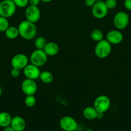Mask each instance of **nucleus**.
Segmentation results:
<instances>
[{"instance_id": "16", "label": "nucleus", "mask_w": 131, "mask_h": 131, "mask_svg": "<svg viewBox=\"0 0 131 131\" xmlns=\"http://www.w3.org/2000/svg\"><path fill=\"white\" fill-rule=\"evenodd\" d=\"M83 116L88 120H92L98 118L99 113L93 106H87L83 110Z\"/></svg>"}, {"instance_id": "5", "label": "nucleus", "mask_w": 131, "mask_h": 131, "mask_svg": "<svg viewBox=\"0 0 131 131\" xmlns=\"http://www.w3.org/2000/svg\"><path fill=\"white\" fill-rule=\"evenodd\" d=\"M48 57L43 49H37L33 51L30 56V63L41 67L44 65L48 61Z\"/></svg>"}, {"instance_id": "7", "label": "nucleus", "mask_w": 131, "mask_h": 131, "mask_svg": "<svg viewBox=\"0 0 131 131\" xmlns=\"http://www.w3.org/2000/svg\"><path fill=\"white\" fill-rule=\"evenodd\" d=\"M29 58L26 54L23 53H19L15 54L11 59L10 63L12 68L23 70L29 64Z\"/></svg>"}, {"instance_id": "19", "label": "nucleus", "mask_w": 131, "mask_h": 131, "mask_svg": "<svg viewBox=\"0 0 131 131\" xmlns=\"http://www.w3.org/2000/svg\"><path fill=\"white\" fill-rule=\"evenodd\" d=\"M6 38L10 40H14L17 38L19 36L18 28L14 26H9L5 31Z\"/></svg>"}, {"instance_id": "13", "label": "nucleus", "mask_w": 131, "mask_h": 131, "mask_svg": "<svg viewBox=\"0 0 131 131\" xmlns=\"http://www.w3.org/2000/svg\"><path fill=\"white\" fill-rule=\"evenodd\" d=\"M106 40L111 45L119 44L123 40V33L118 29H112L107 34Z\"/></svg>"}, {"instance_id": "22", "label": "nucleus", "mask_w": 131, "mask_h": 131, "mask_svg": "<svg viewBox=\"0 0 131 131\" xmlns=\"http://www.w3.org/2000/svg\"><path fill=\"white\" fill-rule=\"evenodd\" d=\"M24 104L28 107H33L36 104V98L34 95H26L24 99Z\"/></svg>"}, {"instance_id": "15", "label": "nucleus", "mask_w": 131, "mask_h": 131, "mask_svg": "<svg viewBox=\"0 0 131 131\" xmlns=\"http://www.w3.org/2000/svg\"><path fill=\"white\" fill-rule=\"evenodd\" d=\"M43 50L48 56H55L59 53L60 48L57 43L50 42H47Z\"/></svg>"}, {"instance_id": "31", "label": "nucleus", "mask_w": 131, "mask_h": 131, "mask_svg": "<svg viewBox=\"0 0 131 131\" xmlns=\"http://www.w3.org/2000/svg\"><path fill=\"white\" fill-rule=\"evenodd\" d=\"M53 0H41V1H42V2H44V3H50V2H51Z\"/></svg>"}, {"instance_id": "9", "label": "nucleus", "mask_w": 131, "mask_h": 131, "mask_svg": "<svg viewBox=\"0 0 131 131\" xmlns=\"http://www.w3.org/2000/svg\"><path fill=\"white\" fill-rule=\"evenodd\" d=\"M26 20L35 24L41 18V10L37 6L28 5L25 9Z\"/></svg>"}, {"instance_id": "33", "label": "nucleus", "mask_w": 131, "mask_h": 131, "mask_svg": "<svg viewBox=\"0 0 131 131\" xmlns=\"http://www.w3.org/2000/svg\"><path fill=\"white\" fill-rule=\"evenodd\" d=\"M84 131H94V130H92V129H87L86 130H85Z\"/></svg>"}, {"instance_id": "28", "label": "nucleus", "mask_w": 131, "mask_h": 131, "mask_svg": "<svg viewBox=\"0 0 131 131\" xmlns=\"http://www.w3.org/2000/svg\"><path fill=\"white\" fill-rule=\"evenodd\" d=\"M124 6L127 10L131 11V0H125Z\"/></svg>"}, {"instance_id": "20", "label": "nucleus", "mask_w": 131, "mask_h": 131, "mask_svg": "<svg viewBox=\"0 0 131 131\" xmlns=\"http://www.w3.org/2000/svg\"><path fill=\"white\" fill-rule=\"evenodd\" d=\"M90 36H91V39L96 42H100L101 40L104 39V33L99 29H94L91 32Z\"/></svg>"}, {"instance_id": "30", "label": "nucleus", "mask_w": 131, "mask_h": 131, "mask_svg": "<svg viewBox=\"0 0 131 131\" xmlns=\"http://www.w3.org/2000/svg\"><path fill=\"white\" fill-rule=\"evenodd\" d=\"M3 131H15V130H14V129H13L10 125H9V126L6 127H4Z\"/></svg>"}, {"instance_id": "29", "label": "nucleus", "mask_w": 131, "mask_h": 131, "mask_svg": "<svg viewBox=\"0 0 131 131\" xmlns=\"http://www.w3.org/2000/svg\"><path fill=\"white\" fill-rule=\"evenodd\" d=\"M40 2H41V0H29V5L38 6Z\"/></svg>"}, {"instance_id": "14", "label": "nucleus", "mask_w": 131, "mask_h": 131, "mask_svg": "<svg viewBox=\"0 0 131 131\" xmlns=\"http://www.w3.org/2000/svg\"><path fill=\"white\" fill-rule=\"evenodd\" d=\"M10 125L15 131H24L26 129V124L22 116H15L12 118Z\"/></svg>"}, {"instance_id": "34", "label": "nucleus", "mask_w": 131, "mask_h": 131, "mask_svg": "<svg viewBox=\"0 0 131 131\" xmlns=\"http://www.w3.org/2000/svg\"><path fill=\"white\" fill-rule=\"evenodd\" d=\"M102 1V0H96V2H98V1Z\"/></svg>"}, {"instance_id": "17", "label": "nucleus", "mask_w": 131, "mask_h": 131, "mask_svg": "<svg viewBox=\"0 0 131 131\" xmlns=\"http://www.w3.org/2000/svg\"><path fill=\"white\" fill-rule=\"evenodd\" d=\"M12 118V117L8 112L2 111L0 113V127L4 128L9 126L11 123Z\"/></svg>"}, {"instance_id": "26", "label": "nucleus", "mask_w": 131, "mask_h": 131, "mask_svg": "<svg viewBox=\"0 0 131 131\" xmlns=\"http://www.w3.org/2000/svg\"><path fill=\"white\" fill-rule=\"evenodd\" d=\"M21 74V70H19V69H14V68H12L10 71V75L12 78H17Z\"/></svg>"}, {"instance_id": "4", "label": "nucleus", "mask_w": 131, "mask_h": 131, "mask_svg": "<svg viewBox=\"0 0 131 131\" xmlns=\"http://www.w3.org/2000/svg\"><path fill=\"white\" fill-rule=\"evenodd\" d=\"M17 6L13 0H3L0 2V16L10 18L15 14Z\"/></svg>"}, {"instance_id": "1", "label": "nucleus", "mask_w": 131, "mask_h": 131, "mask_svg": "<svg viewBox=\"0 0 131 131\" xmlns=\"http://www.w3.org/2000/svg\"><path fill=\"white\" fill-rule=\"evenodd\" d=\"M17 28L19 36L26 40L34 39L37 35V27L35 23H31L27 20L21 22Z\"/></svg>"}, {"instance_id": "23", "label": "nucleus", "mask_w": 131, "mask_h": 131, "mask_svg": "<svg viewBox=\"0 0 131 131\" xmlns=\"http://www.w3.org/2000/svg\"><path fill=\"white\" fill-rule=\"evenodd\" d=\"M9 26V21L7 18L0 16V32H5Z\"/></svg>"}, {"instance_id": "10", "label": "nucleus", "mask_w": 131, "mask_h": 131, "mask_svg": "<svg viewBox=\"0 0 131 131\" xmlns=\"http://www.w3.org/2000/svg\"><path fill=\"white\" fill-rule=\"evenodd\" d=\"M59 125L64 131H76L78 123L75 119L70 116H64L59 121Z\"/></svg>"}, {"instance_id": "32", "label": "nucleus", "mask_w": 131, "mask_h": 131, "mask_svg": "<svg viewBox=\"0 0 131 131\" xmlns=\"http://www.w3.org/2000/svg\"><path fill=\"white\" fill-rule=\"evenodd\" d=\"M1 95H2V88H1V86H0V97H1Z\"/></svg>"}, {"instance_id": "3", "label": "nucleus", "mask_w": 131, "mask_h": 131, "mask_svg": "<svg viewBox=\"0 0 131 131\" xmlns=\"http://www.w3.org/2000/svg\"><path fill=\"white\" fill-rule=\"evenodd\" d=\"M111 102L108 96L101 95L96 97L93 102V107L99 114L103 115L109 110Z\"/></svg>"}, {"instance_id": "8", "label": "nucleus", "mask_w": 131, "mask_h": 131, "mask_svg": "<svg viewBox=\"0 0 131 131\" xmlns=\"http://www.w3.org/2000/svg\"><path fill=\"white\" fill-rule=\"evenodd\" d=\"M91 12L94 17L98 19H104L107 16L109 12V9L107 7L105 1H98L91 8Z\"/></svg>"}, {"instance_id": "2", "label": "nucleus", "mask_w": 131, "mask_h": 131, "mask_svg": "<svg viewBox=\"0 0 131 131\" xmlns=\"http://www.w3.org/2000/svg\"><path fill=\"white\" fill-rule=\"evenodd\" d=\"M112 51V45L105 40L98 42L95 47V54L100 59H104L110 55Z\"/></svg>"}, {"instance_id": "21", "label": "nucleus", "mask_w": 131, "mask_h": 131, "mask_svg": "<svg viewBox=\"0 0 131 131\" xmlns=\"http://www.w3.org/2000/svg\"><path fill=\"white\" fill-rule=\"evenodd\" d=\"M46 43V38L43 37H38L35 39L34 46L37 49H43Z\"/></svg>"}, {"instance_id": "12", "label": "nucleus", "mask_w": 131, "mask_h": 131, "mask_svg": "<svg viewBox=\"0 0 131 131\" xmlns=\"http://www.w3.org/2000/svg\"><path fill=\"white\" fill-rule=\"evenodd\" d=\"M40 67L35 66L32 63H30L23 69V74L26 78L36 80L39 78L41 70Z\"/></svg>"}, {"instance_id": "11", "label": "nucleus", "mask_w": 131, "mask_h": 131, "mask_svg": "<svg viewBox=\"0 0 131 131\" xmlns=\"http://www.w3.org/2000/svg\"><path fill=\"white\" fill-rule=\"evenodd\" d=\"M21 90L24 95H34L37 91V84L35 81L26 78L21 83Z\"/></svg>"}, {"instance_id": "24", "label": "nucleus", "mask_w": 131, "mask_h": 131, "mask_svg": "<svg viewBox=\"0 0 131 131\" xmlns=\"http://www.w3.org/2000/svg\"><path fill=\"white\" fill-rule=\"evenodd\" d=\"M15 6L19 8L26 7L29 5V0H13Z\"/></svg>"}, {"instance_id": "18", "label": "nucleus", "mask_w": 131, "mask_h": 131, "mask_svg": "<svg viewBox=\"0 0 131 131\" xmlns=\"http://www.w3.org/2000/svg\"><path fill=\"white\" fill-rule=\"evenodd\" d=\"M39 79H40L41 82H42L43 83L50 84L53 81L54 76L51 72L48 71V70H45V71L41 72Z\"/></svg>"}, {"instance_id": "27", "label": "nucleus", "mask_w": 131, "mask_h": 131, "mask_svg": "<svg viewBox=\"0 0 131 131\" xmlns=\"http://www.w3.org/2000/svg\"><path fill=\"white\" fill-rule=\"evenodd\" d=\"M96 3V0H85V5L88 7L92 8Z\"/></svg>"}, {"instance_id": "25", "label": "nucleus", "mask_w": 131, "mask_h": 131, "mask_svg": "<svg viewBox=\"0 0 131 131\" xmlns=\"http://www.w3.org/2000/svg\"><path fill=\"white\" fill-rule=\"evenodd\" d=\"M105 3L109 10H112L116 7L118 5L117 0H105Z\"/></svg>"}, {"instance_id": "6", "label": "nucleus", "mask_w": 131, "mask_h": 131, "mask_svg": "<svg viewBox=\"0 0 131 131\" xmlns=\"http://www.w3.org/2000/svg\"><path fill=\"white\" fill-rule=\"evenodd\" d=\"M130 18L128 14L123 11H119L114 15L113 24L116 29L123 30L128 25Z\"/></svg>"}]
</instances>
